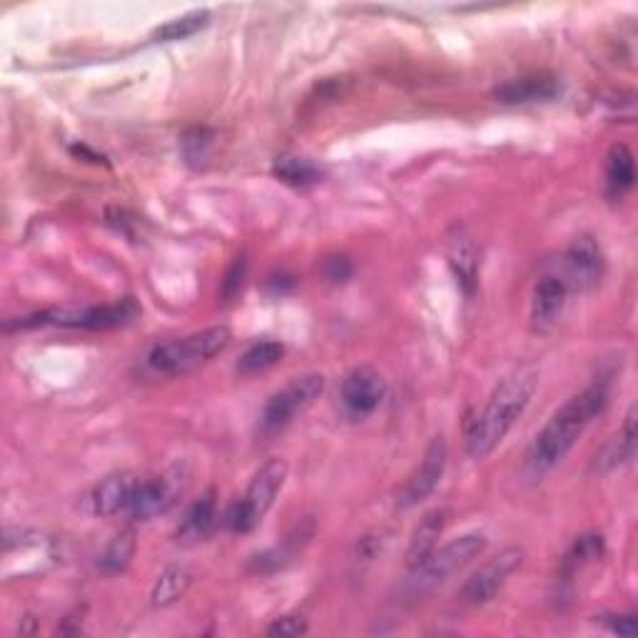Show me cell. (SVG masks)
I'll return each mask as SVG.
<instances>
[{
	"label": "cell",
	"mask_w": 638,
	"mask_h": 638,
	"mask_svg": "<svg viewBox=\"0 0 638 638\" xmlns=\"http://www.w3.org/2000/svg\"><path fill=\"white\" fill-rule=\"evenodd\" d=\"M636 183V160L628 145L616 143L606 155V193L611 199H621Z\"/></svg>",
	"instance_id": "d6986e66"
},
{
	"label": "cell",
	"mask_w": 638,
	"mask_h": 638,
	"mask_svg": "<svg viewBox=\"0 0 638 638\" xmlns=\"http://www.w3.org/2000/svg\"><path fill=\"white\" fill-rule=\"evenodd\" d=\"M272 173L277 179H282L285 185H292V187H309L319 183V167L312 163V160H305V157H297V155H282L275 160V167Z\"/></svg>",
	"instance_id": "cb8c5ba5"
},
{
	"label": "cell",
	"mask_w": 638,
	"mask_h": 638,
	"mask_svg": "<svg viewBox=\"0 0 638 638\" xmlns=\"http://www.w3.org/2000/svg\"><path fill=\"white\" fill-rule=\"evenodd\" d=\"M572 289L558 275H544L538 277L532 295V325L534 329H548L558 317H562L566 307V297Z\"/></svg>",
	"instance_id": "5bb4252c"
},
{
	"label": "cell",
	"mask_w": 638,
	"mask_h": 638,
	"mask_svg": "<svg viewBox=\"0 0 638 638\" xmlns=\"http://www.w3.org/2000/svg\"><path fill=\"white\" fill-rule=\"evenodd\" d=\"M282 357H285L282 342H277V339H257V342L249 344L243 352V357H239L237 369L243 374L265 372V369L282 362Z\"/></svg>",
	"instance_id": "603a6c76"
},
{
	"label": "cell",
	"mask_w": 638,
	"mask_h": 638,
	"mask_svg": "<svg viewBox=\"0 0 638 638\" xmlns=\"http://www.w3.org/2000/svg\"><path fill=\"white\" fill-rule=\"evenodd\" d=\"M307 621L302 616H282L267 626V636H282V638H297L307 634Z\"/></svg>",
	"instance_id": "83f0119b"
},
{
	"label": "cell",
	"mask_w": 638,
	"mask_h": 638,
	"mask_svg": "<svg viewBox=\"0 0 638 638\" xmlns=\"http://www.w3.org/2000/svg\"><path fill=\"white\" fill-rule=\"evenodd\" d=\"M140 315V307L135 305V299H117V302L110 305H97V307H85V309H73V312H48V319L53 317V322L65 325V327H83V329H115L123 327Z\"/></svg>",
	"instance_id": "8fae6325"
},
{
	"label": "cell",
	"mask_w": 638,
	"mask_h": 638,
	"mask_svg": "<svg viewBox=\"0 0 638 638\" xmlns=\"http://www.w3.org/2000/svg\"><path fill=\"white\" fill-rule=\"evenodd\" d=\"M217 526V498L215 492H205L199 498H195L193 504L179 522L177 532H175V542L177 544H199L215 532Z\"/></svg>",
	"instance_id": "2e32d148"
},
{
	"label": "cell",
	"mask_w": 638,
	"mask_h": 638,
	"mask_svg": "<svg viewBox=\"0 0 638 638\" xmlns=\"http://www.w3.org/2000/svg\"><path fill=\"white\" fill-rule=\"evenodd\" d=\"M524 562V548L522 546H508L504 552H498L494 558L476 568V572L466 578L459 598L466 606H484L492 601V598L502 591L504 584L508 582L518 566Z\"/></svg>",
	"instance_id": "52a82bcc"
},
{
	"label": "cell",
	"mask_w": 638,
	"mask_h": 638,
	"mask_svg": "<svg viewBox=\"0 0 638 638\" xmlns=\"http://www.w3.org/2000/svg\"><path fill=\"white\" fill-rule=\"evenodd\" d=\"M287 472L289 466L285 459H269V462L257 469L245 496L239 498L227 514V526L233 528L235 534H249L259 526L265 514L272 508L277 494L282 492Z\"/></svg>",
	"instance_id": "277c9868"
},
{
	"label": "cell",
	"mask_w": 638,
	"mask_h": 638,
	"mask_svg": "<svg viewBox=\"0 0 638 638\" xmlns=\"http://www.w3.org/2000/svg\"><path fill=\"white\" fill-rule=\"evenodd\" d=\"M604 253L594 237L582 235L564 249L558 259V277L564 279L568 289H591L604 277Z\"/></svg>",
	"instance_id": "9c48e42d"
},
{
	"label": "cell",
	"mask_w": 638,
	"mask_h": 638,
	"mask_svg": "<svg viewBox=\"0 0 638 638\" xmlns=\"http://www.w3.org/2000/svg\"><path fill=\"white\" fill-rule=\"evenodd\" d=\"M135 556V534L133 528H123L105 544L103 552L97 554V568L105 574L125 572Z\"/></svg>",
	"instance_id": "7402d4cb"
},
{
	"label": "cell",
	"mask_w": 638,
	"mask_h": 638,
	"mask_svg": "<svg viewBox=\"0 0 638 638\" xmlns=\"http://www.w3.org/2000/svg\"><path fill=\"white\" fill-rule=\"evenodd\" d=\"M446 508H434V512L424 514L419 518V524L414 526L412 538H409V546H407V566L409 572L416 568L419 564H424L432 552L436 548L439 536L444 534V526H446Z\"/></svg>",
	"instance_id": "e0dca14e"
},
{
	"label": "cell",
	"mask_w": 638,
	"mask_h": 638,
	"mask_svg": "<svg viewBox=\"0 0 638 638\" xmlns=\"http://www.w3.org/2000/svg\"><path fill=\"white\" fill-rule=\"evenodd\" d=\"M137 482L140 478L130 472L105 476L103 482H100L88 496L90 512H93L95 516H103V518L125 514Z\"/></svg>",
	"instance_id": "4fadbf2b"
},
{
	"label": "cell",
	"mask_w": 638,
	"mask_h": 638,
	"mask_svg": "<svg viewBox=\"0 0 638 638\" xmlns=\"http://www.w3.org/2000/svg\"><path fill=\"white\" fill-rule=\"evenodd\" d=\"M606 626L618 636H636V616H606Z\"/></svg>",
	"instance_id": "f1b7e54d"
},
{
	"label": "cell",
	"mask_w": 638,
	"mask_h": 638,
	"mask_svg": "<svg viewBox=\"0 0 638 638\" xmlns=\"http://www.w3.org/2000/svg\"><path fill=\"white\" fill-rule=\"evenodd\" d=\"M562 78L554 73H528L522 78H512L494 88V97L504 105H526V103H548L562 95Z\"/></svg>",
	"instance_id": "7c38bea8"
},
{
	"label": "cell",
	"mask_w": 638,
	"mask_h": 638,
	"mask_svg": "<svg viewBox=\"0 0 638 638\" xmlns=\"http://www.w3.org/2000/svg\"><path fill=\"white\" fill-rule=\"evenodd\" d=\"M325 392V377L322 374H302L295 377L292 382L285 384L279 392L267 399L263 409V424L265 432H279L287 424L295 422L297 414H302L307 407L315 404V399Z\"/></svg>",
	"instance_id": "8992f818"
},
{
	"label": "cell",
	"mask_w": 638,
	"mask_h": 638,
	"mask_svg": "<svg viewBox=\"0 0 638 638\" xmlns=\"http://www.w3.org/2000/svg\"><path fill=\"white\" fill-rule=\"evenodd\" d=\"M173 496H175V486L169 478L145 476L137 482L125 514L130 518H135V522H147V518L163 514L165 508L173 504Z\"/></svg>",
	"instance_id": "9a60e30c"
},
{
	"label": "cell",
	"mask_w": 638,
	"mask_h": 638,
	"mask_svg": "<svg viewBox=\"0 0 638 638\" xmlns=\"http://www.w3.org/2000/svg\"><path fill=\"white\" fill-rule=\"evenodd\" d=\"M538 387V372L534 367H518L512 374H506L496 384L492 397L486 399L472 422L466 426V454L482 462L494 449L504 442V436L512 432L516 419L524 414V409L532 402Z\"/></svg>",
	"instance_id": "7a4b0ae2"
},
{
	"label": "cell",
	"mask_w": 638,
	"mask_h": 638,
	"mask_svg": "<svg viewBox=\"0 0 638 638\" xmlns=\"http://www.w3.org/2000/svg\"><path fill=\"white\" fill-rule=\"evenodd\" d=\"M349 272H352V267H349V263H347L344 257L329 259V269H327L329 279H335V282H344V279L349 277Z\"/></svg>",
	"instance_id": "f546056e"
},
{
	"label": "cell",
	"mask_w": 638,
	"mask_h": 638,
	"mask_svg": "<svg viewBox=\"0 0 638 638\" xmlns=\"http://www.w3.org/2000/svg\"><path fill=\"white\" fill-rule=\"evenodd\" d=\"M229 339H233V335H229V329L223 325L179 339H167V342H160L150 349L147 367L165 377L193 372V369L203 367L215 354L223 352L229 344Z\"/></svg>",
	"instance_id": "3957f363"
},
{
	"label": "cell",
	"mask_w": 638,
	"mask_h": 638,
	"mask_svg": "<svg viewBox=\"0 0 638 638\" xmlns=\"http://www.w3.org/2000/svg\"><path fill=\"white\" fill-rule=\"evenodd\" d=\"M446 456H449V446H446V439L444 434H436L432 442L426 444L424 449V456L419 466L414 469L409 478L404 482V486L399 488L397 494V508H414L424 502V498L434 492L442 482L444 476V469H446Z\"/></svg>",
	"instance_id": "ba28073f"
},
{
	"label": "cell",
	"mask_w": 638,
	"mask_h": 638,
	"mask_svg": "<svg viewBox=\"0 0 638 638\" xmlns=\"http://www.w3.org/2000/svg\"><path fill=\"white\" fill-rule=\"evenodd\" d=\"M634 456H636V407L628 409L618 434L596 454L594 469L598 474L614 472V469H618L621 464L634 462Z\"/></svg>",
	"instance_id": "ac0fdd59"
},
{
	"label": "cell",
	"mask_w": 638,
	"mask_h": 638,
	"mask_svg": "<svg viewBox=\"0 0 638 638\" xmlns=\"http://www.w3.org/2000/svg\"><path fill=\"white\" fill-rule=\"evenodd\" d=\"M608 399H611L608 382L596 379L584 392L574 394L566 404L558 407L528 446L524 459V472L528 478H542L562 464L578 442V436L586 432V426L604 412Z\"/></svg>",
	"instance_id": "6da1fadb"
},
{
	"label": "cell",
	"mask_w": 638,
	"mask_h": 638,
	"mask_svg": "<svg viewBox=\"0 0 638 638\" xmlns=\"http://www.w3.org/2000/svg\"><path fill=\"white\" fill-rule=\"evenodd\" d=\"M213 145V135L207 133L203 127H195L189 130L183 140V147H185V155L189 163H197V160H205L207 157V147Z\"/></svg>",
	"instance_id": "484cf974"
},
{
	"label": "cell",
	"mask_w": 638,
	"mask_h": 638,
	"mask_svg": "<svg viewBox=\"0 0 638 638\" xmlns=\"http://www.w3.org/2000/svg\"><path fill=\"white\" fill-rule=\"evenodd\" d=\"M604 548H606V542H604L601 534L588 532V534L576 536V542L568 546V552L562 558V576L578 574L586 564L601 558Z\"/></svg>",
	"instance_id": "44dd1931"
},
{
	"label": "cell",
	"mask_w": 638,
	"mask_h": 638,
	"mask_svg": "<svg viewBox=\"0 0 638 638\" xmlns=\"http://www.w3.org/2000/svg\"><path fill=\"white\" fill-rule=\"evenodd\" d=\"M384 394H387L384 377L369 364L349 369L342 379V389H339L344 412L352 419L372 416L377 409L382 407Z\"/></svg>",
	"instance_id": "30bf717a"
},
{
	"label": "cell",
	"mask_w": 638,
	"mask_h": 638,
	"mask_svg": "<svg viewBox=\"0 0 638 638\" xmlns=\"http://www.w3.org/2000/svg\"><path fill=\"white\" fill-rule=\"evenodd\" d=\"M189 584H193V574L185 566H167L155 578L153 588H150V601L157 608L173 606L187 594Z\"/></svg>",
	"instance_id": "ffe728a7"
},
{
	"label": "cell",
	"mask_w": 638,
	"mask_h": 638,
	"mask_svg": "<svg viewBox=\"0 0 638 638\" xmlns=\"http://www.w3.org/2000/svg\"><path fill=\"white\" fill-rule=\"evenodd\" d=\"M486 548V536L484 534H464L449 542L442 548H434L432 556L426 558L424 564H419L412 568V576L407 582V591L412 596H422L426 591H432L434 586L444 584L449 576L456 574L459 568H464L472 558H476Z\"/></svg>",
	"instance_id": "5b68a950"
},
{
	"label": "cell",
	"mask_w": 638,
	"mask_h": 638,
	"mask_svg": "<svg viewBox=\"0 0 638 638\" xmlns=\"http://www.w3.org/2000/svg\"><path fill=\"white\" fill-rule=\"evenodd\" d=\"M207 23H209V10H205V8L189 10V13L169 20V23H165V25H160L153 33V40H157V43H175V40L193 38Z\"/></svg>",
	"instance_id": "d4e9b609"
},
{
	"label": "cell",
	"mask_w": 638,
	"mask_h": 638,
	"mask_svg": "<svg viewBox=\"0 0 638 638\" xmlns=\"http://www.w3.org/2000/svg\"><path fill=\"white\" fill-rule=\"evenodd\" d=\"M245 277H247V259L237 257L235 263L227 267L225 279H223V299L225 302H229V299H235L239 295Z\"/></svg>",
	"instance_id": "4316f807"
}]
</instances>
